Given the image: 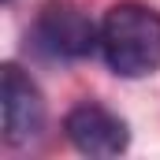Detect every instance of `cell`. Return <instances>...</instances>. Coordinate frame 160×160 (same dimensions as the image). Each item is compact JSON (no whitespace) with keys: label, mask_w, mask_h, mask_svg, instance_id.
<instances>
[{"label":"cell","mask_w":160,"mask_h":160,"mask_svg":"<svg viewBox=\"0 0 160 160\" xmlns=\"http://www.w3.org/2000/svg\"><path fill=\"white\" fill-rule=\"evenodd\" d=\"M97 52L119 78H142L160 67V11L145 4H112L101 19Z\"/></svg>","instance_id":"6da1fadb"},{"label":"cell","mask_w":160,"mask_h":160,"mask_svg":"<svg viewBox=\"0 0 160 160\" xmlns=\"http://www.w3.org/2000/svg\"><path fill=\"white\" fill-rule=\"evenodd\" d=\"M30 41L48 60H82L101 45V26H93L71 4H48L34 19Z\"/></svg>","instance_id":"7a4b0ae2"},{"label":"cell","mask_w":160,"mask_h":160,"mask_svg":"<svg viewBox=\"0 0 160 160\" xmlns=\"http://www.w3.org/2000/svg\"><path fill=\"white\" fill-rule=\"evenodd\" d=\"M0 104H4V142L8 145H30L45 130V97L34 78L8 63L0 82Z\"/></svg>","instance_id":"3957f363"},{"label":"cell","mask_w":160,"mask_h":160,"mask_svg":"<svg viewBox=\"0 0 160 160\" xmlns=\"http://www.w3.org/2000/svg\"><path fill=\"white\" fill-rule=\"evenodd\" d=\"M63 130H67V142L82 157H119L130 145L127 123L116 112H108L104 104H93V101L75 104L63 119Z\"/></svg>","instance_id":"277c9868"},{"label":"cell","mask_w":160,"mask_h":160,"mask_svg":"<svg viewBox=\"0 0 160 160\" xmlns=\"http://www.w3.org/2000/svg\"><path fill=\"white\" fill-rule=\"evenodd\" d=\"M4 4H11V0H4Z\"/></svg>","instance_id":"5b68a950"}]
</instances>
